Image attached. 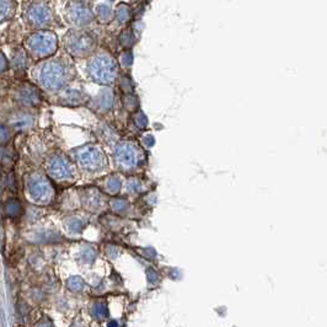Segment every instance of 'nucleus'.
I'll list each match as a JSON object with an SVG mask.
<instances>
[{"instance_id": "f257e3e1", "label": "nucleus", "mask_w": 327, "mask_h": 327, "mask_svg": "<svg viewBox=\"0 0 327 327\" xmlns=\"http://www.w3.org/2000/svg\"><path fill=\"white\" fill-rule=\"evenodd\" d=\"M86 73L91 81L101 86H112L119 76V64L112 53L100 48L88 57Z\"/></svg>"}, {"instance_id": "f03ea898", "label": "nucleus", "mask_w": 327, "mask_h": 327, "mask_svg": "<svg viewBox=\"0 0 327 327\" xmlns=\"http://www.w3.org/2000/svg\"><path fill=\"white\" fill-rule=\"evenodd\" d=\"M73 75V66L64 58H52L41 65L38 81L50 91H59L64 89Z\"/></svg>"}, {"instance_id": "7ed1b4c3", "label": "nucleus", "mask_w": 327, "mask_h": 327, "mask_svg": "<svg viewBox=\"0 0 327 327\" xmlns=\"http://www.w3.org/2000/svg\"><path fill=\"white\" fill-rule=\"evenodd\" d=\"M64 45L71 57L88 58L98 50V38L85 29H75L65 36Z\"/></svg>"}, {"instance_id": "20e7f679", "label": "nucleus", "mask_w": 327, "mask_h": 327, "mask_svg": "<svg viewBox=\"0 0 327 327\" xmlns=\"http://www.w3.org/2000/svg\"><path fill=\"white\" fill-rule=\"evenodd\" d=\"M65 12L68 21L78 30L88 27L95 19L91 0H69Z\"/></svg>"}, {"instance_id": "39448f33", "label": "nucleus", "mask_w": 327, "mask_h": 327, "mask_svg": "<svg viewBox=\"0 0 327 327\" xmlns=\"http://www.w3.org/2000/svg\"><path fill=\"white\" fill-rule=\"evenodd\" d=\"M143 150L133 140H122L114 147V162L123 170L138 167L143 160Z\"/></svg>"}, {"instance_id": "423d86ee", "label": "nucleus", "mask_w": 327, "mask_h": 327, "mask_svg": "<svg viewBox=\"0 0 327 327\" xmlns=\"http://www.w3.org/2000/svg\"><path fill=\"white\" fill-rule=\"evenodd\" d=\"M75 159L81 168L90 172L102 171L107 166L105 153L98 145H84L75 150Z\"/></svg>"}, {"instance_id": "0eeeda50", "label": "nucleus", "mask_w": 327, "mask_h": 327, "mask_svg": "<svg viewBox=\"0 0 327 327\" xmlns=\"http://www.w3.org/2000/svg\"><path fill=\"white\" fill-rule=\"evenodd\" d=\"M29 46L32 54H35L36 57H50V55H52L57 51V36L50 31L38 32L30 38Z\"/></svg>"}, {"instance_id": "6e6552de", "label": "nucleus", "mask_w": 327, "mask_h": 327, "mask_svg": "<svg viewBox=\"0 0 327 327\" xmlns=\"http://www.w3.org/2000/svg\"><path fill=\"white\" fill-rule=\"evenodd\" d=\"M27 191L33 201L38 202V203L48 202L52 197L51 183L41 175H35L30 178L29 183H27Z\"/></svg>"}, {"instance_id": "1a4fd4ad", "label": "nucleus", "mask_w": 327, "mask_h": 327, "mask_svg": "<svg viewBox=\"0 0 327 327\" xmlns=\"http://www.w3.org/2000/svg\"><path fill=\"white\" fill-rule=\"evenodd\" d=\"M47 170L55 180H70L74 176V167L71 163L63 155H54L48 160Z\"/></svg>"}, {"instance_id": "9d476101", "label": "nucleus", "mask_w": 327, "mask_h": 327, "mask_svg": "<svg viewBox=\"0 0 327 327\" xmlns=\"http://www.w3.org/2000/svg\"><path fill=\"white\" fill-rule=\"evenodd\" d=\"M116 95L112 86H104L100 93L91 100V109L99 113H107L114 107Z\"/></svg>"}, {"instance_id": "9b49d317", "label": "nucleus", "mask_w": 327, "mask_h": 327, "mask_svg": "<svg viewBox=\"0 0 327 327\" xmlns=\"http://www.w3.org/2000/svg\"><path fill=\"white\" fill-rule=\"evenodd\" d=\"M52 9L45 1L36 2L30 10V20L33 25L38 27H45L52 22Z\"/></svg>"}, {"instance_id": "f8f14e48", "label": "nucleus", "mask_w": 327, "mask_h": 327, "mask_svg": "<svg viewBox=\"0 0 327 327\" xmlns=\"http://www.w3.org/2000/svg\"><path fill=\"white\" fill-rule=\"evenodd\" d=\"M62 100L68 106H80V105L85 104L88 98L83 91L78 90V89H66L63 93Z\"/></svg>"}, {"instance_id": "ddd939ff", "label": "nucleus", "mask_w": 327, "mask_h": 327, "mask_svg": "<svg viewBox=\"0 0 327 327\" xmlns=\"http://www.w3.org/2000/svg\"><path fill=\"white\" fill-rule=\"evenodd\" d=\"M94 15L101 24H109L113 19V9L107 2H102V4H99L96 6Z\"/></svg>"}, {"instance_id": "4468645a", "label": "nucleus", "mask_w": 327, "mask_h": 327, "mask_svg": "<svg viewBox=\"0 0 327 327\" xmlns=\"http://www.w3.org/2000/svg\"><path fill=\"white\" fill-rule=\"evenodd\" d=\"M112 20H114L121 26L126 25L131 20V7H129V5L124 4V2L117 5L113 10V19Z\"/></svg>"}, {"instance_id": "2eb2a0df", "label": "nucleus", "mask_w": 327, "mask_h": 327, "mask_svg": "<svg viewBox=\"0 0 327 327\" xmlns=\"http://www.w3.org/2000/svg\"><path fill=\"white\" fill-rule=\"evenodd\" d=\"M5 213L7 214V217L10 218H17V217L21 216L22 213V206L19 201L16 199H10L5 204Z\"/></svg>"}, {"instance_id": "dca6fc26", "label": "nucleus", "mask_w": 327, "mask_h": 327, "mask_svg": "<svg viewBox=\"0 0 327 327\" xmlns=\"http://www.w3.org/2000/svg\"><path fill=\"white\" fill-rule=\"evenodd\" d=\"M135 36H134V32H133V30L131 27H127V29H124L123 31L121 32V35H119V43H121L122 47H124L126 50H129V48H132V46L135 43Z\"/></svg>"}, {"instance_id": "f3484780", "label": "nucleus", "mask_w": 327, "mask_h": 327, "mask_svg": "<svg viewBox=\"0 0 327 327\" xmlns=\"http://www.w3.org/2000/svg\"><path fill=\"white\" fill-rule=\"evenodd\" d=\"M123 106L127 111L129 112H137L139 109V99L134 94H126L123 98Z\"/></svg>"}, {"instance_id": "a211bd4d", "label": "nucleus", "mask_w": 327, "mask_h": 327, "mask_svg": "<svg viewBox=\"0 0 327 327\" xmlns=\"http://www.w3.org/2000/svg\"><path fill=\"white\" fill-rule=\"evenodd\" d=\"M119 78V84L121 89L124 94H132L134 91V84H133L132 78L129 75H121Z\"/></svg>"}, {"instance_id": "6ab92c4d", "label": "nucleus", "mask_w": 327, "mask_h": 327, "mask_svg": "<svg viewBox=\"0 0 327 327\" xmlns=\"http://www.w3.org/2000/svg\"><path fill=\"white\" fill-rule=\"evenodd\" d=\"M133 122H134V124L139 129L147 128V126H148V118L142 111L134 112V116H133Z\"/></svg>"}, {"instance_id": "aec40b11", "label": "nucleus", "mask_w": 327, "mask_h": 327, "mask_svg": "<svg viewBox=\"0 0 327 327\" xmlns=\"http://www.w3.org/2000/svg\"><path fill=\"white\" fill-rule=\"evenodd\" d=\"M121 65L123 66L124 69H129L133 65V52L131 50H124L123 52L121 53Z\"/></svg>"}, {"instance_id": "412c9836", "label": "nucleus", "mask_w": 327, "mask_h": 327, "mask_svg": "<svg viewBox=\"0 0 327 327\" xmlns=\"http://www.w3.org/2000/svg\"><path fill=\"white\" fill-rule=\"evenodd\" d=\"M106 188L112 193L118 192V190L121 188V180H119L118 176H112L109 180L106 181Z\"/></svg>"}, {"instance_id": "4be33fe9", "label": "nucleus", "mask_w": 327, "mask_h": 327, "mask_svg": "<svg viewBox=\"0 0 327 327\" xmlns=\"http://www.w3.org/2000/svg\"><path fill=\"white\" fill-rule=\"evenodd\" d=\"M68 285L70 287L71 290H80L81 288H83L84 283H83V280L80 279V278L74 277V278H71L70 280H69Z\"/></svg>"}, {"instance_id": "5701e85b", "label": "nucleus", "mask_w": 327, "mask_h": 327, "mask_svg": "<svg viewBox=\"0 0 327 327\" xmlns=\"http://www.w3.org/2000/svg\"><path fill=\"white\" fill-rule=\"evenodd\" d=\"M154 143H155L154 137H153L152 134H147L144 135V138H143V144H144L147 148H152L153 145H154Z\"/></svg>"}, {"instance_id": "b1692460", "label": "nucleus", "mask_w": 327, "mask_h": 327, "mask_svg": "<svg viewBox=\"0 0 327 327\" xmlns=\"http://www.w3.org/2000/svg\"><path fill=\"white\" fill-rule=\"evenodd\" d=\"M9 139V131L5 127H0V143H6Z\"/></svg>"}, {"instance_id": "393cba45", "label": "nucleus", "mask_w": 327, "mask_h": 327, "mask_svg": "<svg viewBox=\"0 0 327 327\" xmlns=\"http://www.w3.org/2000/svg\"><path fill=\"white\" fill-rule=\"evenodd\" d=\"M70 228H71V230H79V229H81V223L79 220H73V221H71Z\"/></svg>"}, {"instance_id": "a878e982", "label": "nucleus", "mask_w": 327, "mask_h": 327, "mask_svg": "<svg viewBox=\"0 0 327 327\" xmlns=\"http://www.w3.org/2000/svg\"><path fill=\"white\" fill-rule=\"evenodd\" d=\"M109 1H114V0H109Z\"/></svg>"}]
</instances>
